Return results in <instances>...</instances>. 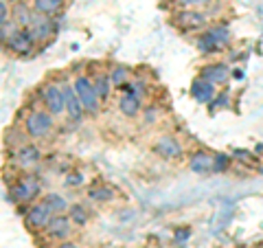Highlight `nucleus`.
Segmentation results:
<instances>
[{
	"instance_id": "23",
	"label": "nucleus",
	"mask_w": 263,
	"mask_h": 248,
	"mask_svg": "<svg viewBox=\"0 0 263 248\" xmlns=\"http://www.w3.org/2000/svg\"><path fill=\"white\" fill-rule=\"evenodd\" d=\"M68 218L72 220V224H79V226H84L86 222L90 220V213L86 206H81V204H72L70 209H68Z\"/></svg>"
},
{
	"instance_id": "21",
	"label": "nucleus",
	"mask_w": 263,
	"mask_h": 248,
	"mask_svg": "<svg viewBox=\"0 0 263 248\" xmlns=\"http://www.w3.org/2000/svg\"><path fill=\"white\" fill-rule=\"evenodd\" d=\"M92 81H95V88H97L99 99H105V97H108V95H110V88L114 86V84H112V77L105 75V73H99V75H97Z\"/></svg>"
},
{
	"instance_id": "27",
	"label": "nucleus",
	"mask_w": 263,
	"mask_h": 248,
	"mask_svg": "<svg viewBox=\"0 0 263 248\" xmlns=\"http://www.w3.org/2000/svg\"><path fill=\"white\" fill-rule=\"evenodd\" d=\"M9 11H7V0H0V24H9Z\"/></svg>"
},
{
	"instance_id": "17",
	"label": "nucleus",
	"mask_w": 263,
	"mask_h": 248,
	"mask_svg": "<svg viewBox=\"0 0 263 248\" xmlns=\"http://www.w3.org/2000/svg\"><path fill=\"white\" fill-rule=\"evenodd\" d=\"M119 110L125 114V117H136V114L141 112V101H138L136 95L125 93V95L119 99Z\"/></svg>"
},
{
	"instance_id": "31",
	"label": "nucleus",
	"mask_w": 263,
	"mask_h": 248,
	"mask_svg": "<svg viewBox=\"0 0 263 248\" xmlns=\"http://www.w3.org/2000/svg\"><path fill=\"white\" fill-rule=\"evenodd\" d=\"M189 237V231H176V239L180 242V239H186Z\"/></svg>"
},
{
	"instance_id": "5",
	"label": "nucleus",
	"mask_w": 263,
	"mask_h": 248,
	"mask_svg": "<svg viewBox=\"0 0 263 248\" xmlns=\"http://www.w3.org/2000/svg\"><path fill=\"white\" fill-rule=\"evenodd\" d=\"M53 209L48 206L44 200L42 202H37V204H31L27 213H24V222H27V226L31 231H46V226L51 224V220H53Z\"/></svg>"
},
{
	"instance_id": "29",
	"label": "nucleus",
	"mask_w": 263,
	"mask_h": 248,
	"mask_svg": "<svg viewBox=\"0 0 263 248\" xmlns=\"http://www.w3.org/2000/svg\"><path fill=\"white\" fill-rule=\"evenodd\" d=\"M228 103V95L224 93V95H221V97H217L215 99V101H213V105H215V108H217V105H219V108H224V105Z\"/></svg>"
},
{
	"instance_id": "16",
	"label": "nucleus",
	"mask_w": 263,
	"mask_h": 248,
	"mask_svg": "<svg viewBox=\"0 0 263 248\" xmlns=\"http://www.w3.org/2000/svg\"><path fill=\"white\" fill-rule=\"evenodd\" d=\"M15 163H18L22 169H31L33 165L40 163V150L35 145H22L20 150L15 152Z\"/></svg>"
},
{
	"instance_id": "25",
	"label": "nucleus",
	"mask_w": 263,
	"mask_h": 248,
	"mask_svg": "<svg viewBox=\"0 0 263 248\" xmlns=\"http://www.w3.org/2000/svg\"><path fill=\"white\" fill-rule=\"evenodd\" d=\"M182 7H186V9H197V7H206L211 5V0H178Z\"/></svg>"
},
{
	"instance_id": "9",
	"label": "nucleus",
	"mask_w": 263,
	"mask_h": 248,
	"mask_svg": "<svg viewBox=\"0 0 263 248\" xmlns=\"http://www.w3.org/2000/svg\"><path fill=\"white\" fill-rule=\"evenodd\" d=\"M29 31H31V36H33V40H46V38H51L53 36V31H55V24H53V20L48 18V15H44V13H33V20H31V24H29Z\"/></svg>"
},
{
	"instance_id": "18",
	"label": "nucleus",
	"mask_w": 263,
	"mask_h": 248,
	"mask_svg": "<svg viewBox=\"0 0 263 248\" xmlns=\"http://www.w3.org/2000/svg\"><path fill=\"white\" fill-rule=\"evenodd\" d=\"M11 20L18 24L20 29H27V27H29L31 20H33V13H31V9L27 7V3H15V5H13Z\"/></svg>"
},
{
	"instance_id": "22",
	"label": "nucleus",
	"mask_w": 263,
	"mask_h": 248,
	"mask_svg": "<svg viewBox=\"0 0 263 248\" xmlns=\"http://www.w3.org/2000/svg\"><path fill=\"white\" fill-rule=\"evenodd\" d=\"M44 202L51 206L55 216H57V213H62V211H68V209H70L68 202L64 200V196H62V193H46V196H44Z\"/></svg>"
},
{
	"instance_id": "2",
	"label": "nucleus",
	"mask_w": 263,
	"mask_h": 248,
	"mask_svg": "<svg viewBox=\"0 0 263 248\" xmlns=\"http://www.w3.org/2000/svg\"><path fill=\"white\" fill-rule=\"evenodd\" d=\"M53 130V114L48 110H31L24 119V132L33 138H42Z\"/></svg>"
},
{
	"instance_id": "4",
	"label": "nucleus",
	"mask_w": 263,
	"mask_h": 248,
	"mask_svg": "<svg viewBox=\"0 0 263 248\" xmlns=\"http://www.w3.org/2000/svg\"><path fill=\"white\" fill-rule=\"evenodd\" d=\"M40 97L44 101V108L51 114H62L66 112V95H64V86L55 84V81H48L40 88Z\"/></svg>"
},
{
	"instance_id": "3",
	"label": "nucleus",
	"mask_w": 263,
	"mask_h": 248,
	"mask_svg": "<svg viewBox=\"0 0 263 248\" xmlns=\"http://www.w3.org/2000/svg\"><path fill=\"white\" fill-rule=\"evenodd\" d=\"M230 42V33L226 27H213L209 31H204L200 40H197V48L200 53L204 55H211V53H217L219 48H224Z\"/></svg>"
},
{
	"instance_id": "30",
	"label": "nucleus",
	"mask_w": 263,
	"mask_h": 248,
	"mask_svg": "<svg viewBox=\"0 0 263 248\" xmlns=\"http://www.w3.org/2000/svg\"><path fill=\"white\" fill-rule=\"evenodd\" d=\"M57 248H79L75 242H68V239H64V242L57 244Z\"/></svg>"
},
{
	"instance_id": "6",
	"label": "nucleus",
	"mask_w": 263,
	"mask_h": 248,
	"mask_svg": "<svg viewBox=\"0 0 263 248\" xmlns=\"http://www.w3.org/2000/svg\"><path fill=\"white\" fill-rule=\"evenodd\" d=\"M75 93L79 95L81 103H84V108L88 114H97L99 112V95H97V88H95V81H90L86 75H79L75 79Z\"/></svg>"
},
{
	"instance_id": "32",
	"label": "nucleus",
	"mask_w": 263,
	"mask_h": 248,
	"mask_svg": "<svg viewBox=\"0 0 263 248\" xmlns=\"http://www.w3.org/2000/svg\"><path fill=\"white\" fill-rule=\"evenodd\" d=\"M233 77H235V79H241V70H239V68H237V70L233 73Z\"/></svg>"
},
{
	"instance_id": "28",
	"label": "nucleus",
	"mask_w": 263,
	"mask_h": 248,
	"mask_svg": "<svg viewBox=\"0 0 263 248\" xmlns=\"http://www.w3.org/2000/svg\"><path fill=\"white\" fill-rule=\"evenodd\" d=\"M81 183H84V173H70V176L66 178V185H70V187L81 185Z\"/></svg>"
},
{
	"instance_id": "7",
	"label": "nucleus",
	"mask_w": 263,
	"mask_h": 248,
	"mask_svg": "<svg viewBox=\"0 0 263 248\" xmlns=\"http://www.w3.org/2000/svg\"><path fill=\"white\" fill-rule=\"evenodd\" d=\"M33 36H31V31H29V27L27 29H15L9 38L5 40V46L9 48L11 53H18V55H29L31 51H33Z\"/></svg>"
},
{
	"instance_id": "8",
	"label": "nucleus",
	"mask_w": 263,
	"mask_h": 248,
	"mask_svg": "<svg viewBox=\"0 0 263 248\" xmlns=\"http://www.w3.org/2000/svg\"><path fill=\"white\" fill-rule=\"evenodd\" d=\"M70 231H72V220L68 216H62V213H57V216H53L51 224L46 226L44 233H46V237L57 239V242H64V239H68Z\"/></svg>"
},
{
	"instance_id": "12",
	"label": "nucleus",
	"mask_w": 263,
	"mask_h": 248,
	"mask_svg": "<svg viewBox=\"0 0 263 248\" xmlns=\"http://www.w3.org/2000/svg\"><path fill=\"white\" fill-rule=\"evenodd\" d=\"M64 95H66V114H68L72 121H79L81 117H84V112H86L79 95L75 93V88L72 86H64Z\"/></svg>"
},
{
	"instance_id": "11",
	"label": "nucleus",
	"mask_w": 263,
	"mask_h": 248,
	"mask_svg": "<svg viewBox=\"0 0 263 248\" xmlns=\"http://www.w3.org/2000/svg\"><path fill=\"white\" fill-rule=\"evenodd\" d=\"M191 97L195 99L197 103H211L213 99H215V84H211V81L197 77L191 84Z\"/></svg>"
},
{
	"instance_id": "14",
	"label": "nucleus",
	"mask_w": 263,
	"mask_h": 248,
	"mask_svg": "<svg viewBox=\"0 0 263 248\" xmlns=\"http://www.w3.org/2000/svg\"><path fill=\"white\" fill-rule=\"evenodd\" d=\"M200 77L211 81V84L219 86V84H226L228 77H230V73H228V66H224V64H209V66H204V68H202Z\"/></svg>"
},
{
	"instance_id": "26",
	"label": "nucleus",
	"mask_w": 263,
	"mask_h": 248,
	"mask_svg": "<svg viewBox=\"0 0 263 248\" xmlns=\"http://www.w3.org/2000/svg\"><path fill=\"white\" fill-rule=\"evenodd\" d=\"M228 163H230V158L226 154H215V171H224L228 167Z\"/></svg>"
},
{
	"instance_id": "10",
	"label": "nucleus",
	"mask_w": 263,
	"mask_h": 248,
	"mask_svg": "<svg viewBox=\"0 0 263 248\" xmlns=\"http://www.w3.org/2000/svg\"><path fill=\"white\" fill-rule=\"evenodd\" d=\"M154 152L160 158H178V156H182V145L174 136H160L154 145Z\"/></svg>"
},
{
	"instance_id": "13",
	"label": "nucleus",
	"mask_w": 263,
	"mask_h": 248,
	"mask_svg": "<svg viewBox=\"0 0 263 248\" xmlns=\"http://www.w3.org/2000/svg\"><path fill=\"white\" fill-rule=\"evenodd\" d=\"M178 24L182 27L184 31H195V29H202L204 24H206V15L200 13V11H195V9H184V11H180L178 15Z\"/></svg>"
},
{
	"instance_id": "15",
	"label": "nucleus",
	"mask_w": 263,
	"mask_h": 248,
	"mask_svg": "<svg viewBox=\"0 0 263 248\" xmlns=\"http://www.w3.org/2000/svg\"><path fill=\"white\" fill-rule=\"evenodd\" d=\"M191 171H195V173H213L215 171V156H211V154H206V152H197V154H193L191 156Z\"/></svg>"
},
{
	"instance_id": "1",
	"label": "nucleus",
	"mask_w": 263,
	"mask_h": 248,
	"mask_svg": "<svg viewBox=\"0 0 263 248\" xmlns=\"http://www.w3.org/2000/svg\"><path fill=\"white\" fill-rule=\"evenodd\" d=\"M37 193H40V180L33 176V173H24V176H20V178L13 183L9 200L27 204V202H33V200H35Z\"/></svg>"
},
{
	"instance_id": "20",
	"label": "nucleus",
	"mask_w": 263,
	"mask_h": 248,
	"mask_svg": "<svg viewBox=\"0 0 263 248\" xmlns=\"http://www.w3.org/2000/svg\"><path fill=\"white\" fill-rule=\"evenodd\" d=\"M90 200H95V202H110V200H114V189H110V187H105V185H97V187H92L90 189Z\"/></svg>"
},
{
	"instance_id": "19",
	"label": "nucleus",
	"mask_w": 263,
	"mask_h": 248,
	"mask_svg": "<svg viewBox=\"0 0 263 248\" xmlns=\"http://www.w3.org/2000/svg\"><path fill=\"white\" fill-rule=\"evenodd\" d=\"M60 7H62V0H33V9L37 13H44V15L57 13Z\"/></svg>"
},
{
	"instance_id": "24",
	"label": "nucleus",
	"mask_w": 263,
	"mask_h": 248,
	"mask_svg": "<svg viewBox=\"0 0 263 248\" xmlns=\"http://www.w3.org/2000/svg\"><path fill=\"white\" fill-rule=\"evenodd\" d=\"M112 84H114V88H123L127 84V77H129V73H127V68H123V66H117V68L112 70Z\"/></svg>"
}]
</instances>
